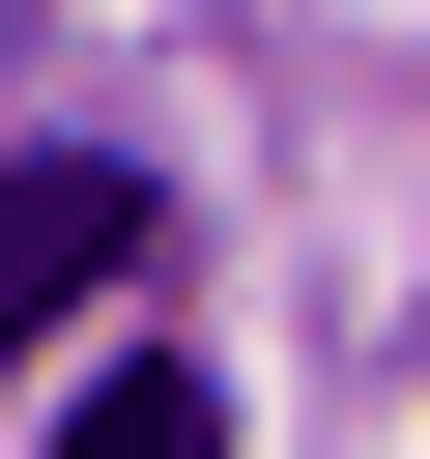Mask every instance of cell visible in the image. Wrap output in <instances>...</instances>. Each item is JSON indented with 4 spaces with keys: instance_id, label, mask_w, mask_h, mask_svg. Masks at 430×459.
I'll return each mask as SVG.
<instances>
[{
    "instance_id": "cell-1",
    "label": "cell",
    "mask_w": 430,
    "mask_h": 459,
    "mask_svg": "<svg viewBox=\"0 0 430 459\" xmlns=\"http://www.w3.org/2000/svg\"><path fill=\"white\" fill-rule=\"evenodd\" d=\"M115 258H143V172H86V143H29V172H0V373H29V344H57V316H86Z\"/></svg>"
},
{
    "instance_id": "cell-2",
    "label": "cell",
    "mask_w": 430,
    "mask_h": 459,
    "mask_svg": "<svg viewBox=\"0 0 430 459\" xmlns=\"http://www.w3.org/2000/svg\"><path fill=\"white\" fill-rule=\"evenodd\" d=\"M57 459H229V402H201L172 344H143V373H86V430H57Z\"/></svg>"
}]
</instances>
